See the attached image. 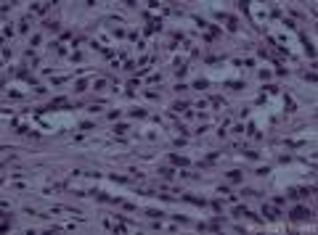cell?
<instances>
[{
    "label": "cell",
    "instance_id": "cell-1",
    "mask_svg": "<svg viewBox=\"0 0 318 235\" xmlns=\"http://www.w3.org/2000/svg\"><path fill=\"white\" fill-rule=\"evenodd\" d=\"M308 217H310V211L305 209V206H297V209L292 211V219H308Z\"/></svg>",
    "mask_w": 318,
    "mask_h": 235
},
{
    "label": "cell",
    "instance_id": "cell-2",
    "mask_svg": "<svg viewBox=\"0 0 318 235\" xmlns=\"http://www.w3.org/2000/svg\"><path fill=\"white\" fill-rule=\"evenodd\" d=\"M170 161L175 164V166H188V164H191L186 156H178V153H170Z\"/></svg>",
    "mask_w": 318,
    "mask_h": 235
},
{
    "label": "cell",
    "instance_id": "cell-3",
    "mask_svg": "<svg viewBox=\"0 0 318 235\" xmlns=\"http://www.w3.org/2000/svg\"><path fill=\"white\" fill-rule=\"evenodd\" d=\"M228 180H231V182H238V180H241V172H231V174H228Z\"/></svg>",
    "mask_w": 318,
    "mask_h": 235
},
{
    "label": "cell",
    "instance_id": "cell-4",
    "mask_svg": "<svg viewBox=\"0 0 318 235\" xmlns=\"http://www.w3.org/2000/svg\"><path fill=\"white\" fill-rule=\"evenodd\" d=\"M263 211H265V214H268V217H271V219H273V217H276V211H273L271 206H263Z\"/></svg>",
    "mask_w": 318,
    "mask_h": 235
},
{
    "label": "cell",
    "instance_id": "cell-5",
    "mask_svg": "<svg viewBox=\"0 0 318 235\" xmlns=\"http://www.w3.org/2000/svg\"><path fill=\"white\" fill-rule=\"evenodd\" d=\"M32 11L35 13H43V11H48V6H32Z\"/></svg>",
    "mask_w": 318,
    "mask_h": 235
}]
</instances>
